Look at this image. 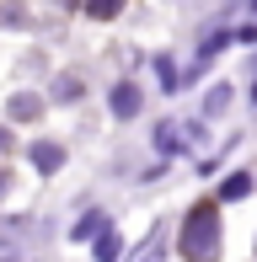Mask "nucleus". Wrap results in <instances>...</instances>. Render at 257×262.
Masks as SVG:
<instances>
[{
	"instance_id": "39448f33",
	"label": "nucleus",
	"mask_w": 257,
	"mask_h": 262,
	"mask_svg": "<svg viewBox=\"0 0 257 262\" xmlns=\"http://www.w3.org/2000/svg\"><path fill=\"white\" fill-rule=\"evenodd\" d=\"M252 11H257V0H252Z\"/></svg>"
},
{
	"instance_id": "20e7f679",
	"label": "nucleus",
	"mask_w": 257,
	"mask_h": 262,
	"mask_svg": "<svg viewBox=\"0 0 257 262\" xmlns=\"http://www.w3.org/2000/svg\"><path fill=\"white\" fill-rule=\"evenodd\" d=\"M118 6H123V0H86V11H91V16H113Z\"/></svg>"
},
{
	"instance_id": "f03ea898",
	"label": "nucleus",
	"mask_w": 257,
	"mask_h": 262,
	"mask_svg": "<svg viewBox=\"0 0 257 262\" xmlns=\"http://www.w3.org/2000/svg\"><path fill=\"white\" fill-rule=\"evenodd\" d=\"M32 161H38L43 171H54V166H59L65 156H59V145H38V150H32Z\"/></svg>"
},
{
	"instance_id": "f257e3e1",
	"label": "nucleus",
	"mask_w": 257,
	"mask_h": 262,
	"mask_svg": "<svg viewBox=\"0 0 257 262\" xmlns=\"http://www.w3.org/2000/svg\"><path fill=\"white\" fill-rule=\"evenodd\" d=\"M215 235H220V230H215V209L204 204V209H193V220H188V235H182V252H188L193 262H204L209 252H215Z\"/></svg>"
},
{
	"instance_id": "7ed1b4c3",
	"label": "nucleus",
	"mask_w": 257,
	"mask_h": 262,
	"mask_svg": "<svg viewBox=\"0 0 257 262\" xmlns=\"http://www.w3.org/2000/svg\"><path fill=\"white\" fill-rule=\"evenodd\" d=\"M134 107H139V97H134V91H128V86L118 91V97H113V113H123V118H128V113H134Z\"/></svg>"
}]
</instances>
